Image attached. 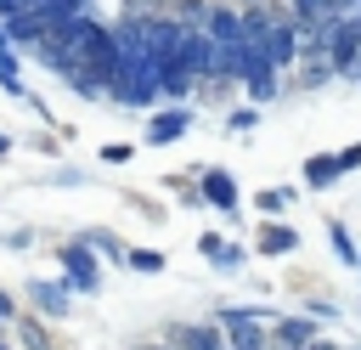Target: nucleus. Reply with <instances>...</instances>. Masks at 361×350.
I'll use <instances>...</instances> for the list:
<instances>
[{
	"instance_id": "f257e3e1",
	"label": "nucleus",
	"mask_w": 361,
	"mask_h": 350,
	"mask_svg": "<svg viewBox=\"0 0 361 350\" xmlns=\"http://www.w3.org/2000/svg\"><path fill=\"white\" fill-rule=\"evenodd\" d=\"M299 17L310 28H333L338 23V0H299Z\"/></svg>"
},
{
	"instance_id": "f03ea898",
	"label": "nucleus",
	"mask_w": 361,
	"mask_h": 350,
	"mask_svg": "<svg viewBox=\"0 0 361 350\" xmlns=\"http://www.w3.org/2000/svg\"><path fill=\"white\" fill-rule=\"evenodd\" d=\"M68 277H73V288H96V260L85 248H68Z\"/></svg>"
},
{
	"instance_id": "7ed1b4c3",
	"label": "nucleus",
	"mask_w": 361,
	"mask_h": 350,
	"mask_svg": "<svg viewBox=\"0 0 361 350\" xmlns=\"http://www.w3.org/2000/svg\"><path fill=\"white\" fill-rule=\"evenodd\" d=\"M203 198H209V203H220V209H231V203H237L231 175H203Z\"/></svg>"
},
{
	"instance_id": "20e7f679",
	"label": "nucleus",
	"mask_w": 361,
	"mask_h": 350,
	"mask_svg": "<svg viewBox=\"0 0 361 350\" xmlns=\"http://www.w3.org/2000/svg\"><path fill=\"white\" fill-rule=\"evenodd\" d=\"M180 130H186V113H158V119H152V130H147V135H152V141H158V147H164V141H175V135H180Z\"/></svg>"
},
{
	"instance_id": "39448f33",
	"label": "nucleus",
	"mask_w": 361,
	"mask_h": 350,
	"mask_svg": "<svg viewBox=\"0 0 361 350\" xmlns=\"http://www.w3.org/2000/svg\"><path fill=\"white\" fill-rule=\"evenodd\" d=\"M305 181H310V186L338 181V158H310V164H305Z\"/></svg>"
},
{
	"instance_id": "423d86ee",
	"label": "nucleus",
	"mask_w": 361,
	"mask_h": 350,
	"mask_svg": "<svg viewBox=\"0 0 361 350\" xmlns=\"http://www.w3.org/2000/svg\"><path fill=\"white\" fill-rule=\"evenodd\" d=\"M259 248H265V254H282V248H293V231H288V226H265V231H259Z\"/></svg>"
},
{
	"instance_id": "0eeeda50",
	"label": "nucleus",
	"mask_w": 361,
	"mask_h": 350,
	"mask_svg": "<svg viewBox=\"0 0 361 350\" xmlns=\"http://www.w3.org/2000/svg\"><path fill=\"white\" fill-rule=\"evenodd\" d=\"M203 254H209V260H220V265H237V260H243V254H237V248H231L226 237H214V231L203 237Z\"/></svg>"
},
{
	"instance_id": "6e6552de",
	"label": "nucleus",
	"mask_w": 361,
	"mask_h": 350,
	"mask_svg": "<svg viewBox=\"0 0 361 350\" xmlns=\"http://www.w3.org/2000/svg\"><path fill=\"white\" fill-rule=\"evenodd\" d=\"M175 339H180V350H220V344H214V333H209V327H180V333H175Z\"/></svg>"
},
{
	"instance_id": "1a4fd4ad",
	"label": "nucleus",
	"mask_w": 361,
	"mask_h": 350,
	"mask_svg": "<svg viewBox=\"0 0 361 350\" xmlns=\"http://www.w3.org/2000/svg\"><path fill=\"white\" fill-rule=\"evenodd\" d=\"M130 265H135V271H158V265H164V260H158V254H152V248H135V254H130Z\"/></svg>"
},
{
	"instance_id": "9d476101",
	"label": "nucleus",
	"mask_w": 361,
	"mask_h": 350,
	"mask_svg": "<svg viewBox=\"0 0 361 350\" xmlns=\"http://www.w3.org/2000/svg\"><path fill=\"white\" fill-rule=\"evenodd\" d=\"M34 294H39V305H51V310H56V305H62V299H68V294H62V288H56V282H51V288H45V282H39V288H34Z\"/></svg>"
},
{
	"instance_id": "9b49d317",
	"label": "nucleus",
	"mask_w": 361,
	"mask_h": 350,
	"mask_svg": "<svg viewBox=\"0 0 361 350\" xmlns=\"http://www.w3.org/2000/svg\"><path fill=\"white\" fill-rule=\"evenodd\" d=\"M6 316H11V299H6V294H0V322H6Z\"/></svg>"
}]
</instances>
